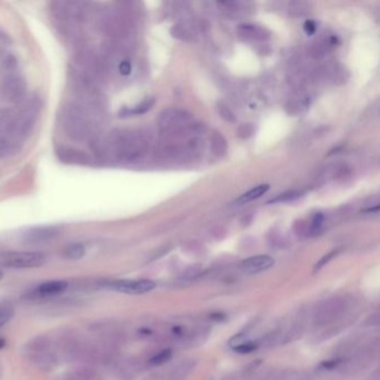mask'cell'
<instances>
[{
    "instance_id": "obj_1",
    "label": "cell",
    "mask_w": 380,
    "mask_h": 380,
    "mask_svg": "<svg viewBox=\"0 0 380 380\" xmlns=\"http://www.w3.org/2000/svg\"><path fill=\"white\" fill-rule=\"evenodd\" d=\"M94 111L81 104H71L65 108L63 126L66 133L76 141H85L92 136L95 129Z\"/></svg>"
},
{
    "instance_id": "obj_2",
    "label": "cell",
    "mask_w": 380,
    "mask_h": 380,
    "mask_svg": "<svg viewBox=\"0 0 380 380\" xmlns=\"http://www.w3.org/2000/svg\"><path fill=\"white\" fill-rule=\"evenodd\" d=\"M23 354L30 363L44 370L52 369L60 363L54 339L48 336H39L28 341L23 347Z\"/></svg>"
},
{
    "instance_id": "obj_3",
    "label": "cell",
    "mask_w": 380,
    "mask_h": 380,
    "mask_svg": "<svg viewBox=\"0 0 380 380\" xmlns=\"http://www.w3.org/2000/svg\"><path fill=\"white\" fill-rule=\"evenodd\" d=\"M111 152L120 161L136 162L147 153V142L135 134H117L108 142Z\"/></svg>"
},
{
    "instance_id": "obj_4",
    "label": "cell",
    "mask_w": 380,
    "mask_h": 380,
    "mask_svg": "<svg viewBox=\"0 0 380 380\" xmlns=\"http://www.w3.org/2000/svg\"><path fill=\"white\" fill-rule=\"evenodd\" d=\"M350 308L349 300L345 297L325 299L319 303L312 312V322L317 327H325L339 320Z\"/></svg>"
},
{
    "instance_id": "obj_5",
    "label": "cell",
    "mask_w": 380,
    "mask_h": 380,
    "mask_svg": "<svg viewBox=\"0 0 380 380\" xmlns=\"http://www.w3.org/2000/svg\"><path fill=\"white\" fill-rule=\"evenodd\" d=\"M22 142L16 130L15 114L10 111H0V158L19 152Z\"/></svg>"
},
{
    "instance_id": "obj_6",
    "label": "cell",
    "mask_w": 380,
    "mask_h": 380,
    "mask_svg": "<svg viewBox=\"0 0 380 380\" xmlns=\"http://www.w3.org/2000/svg\"><path fill=\"white\" fill-rule=\"evenodd\" d=\"M40 110V103L38 99H30L22 105L21 110L15 114L16 130L18 135L22 141L33 132Z\"/></svg>"
},
{
    "instance_id": "obj_7",
    "label": "cell",
    "mask_w": 380,
    "mask_h": 380,
    "mask_svg": "<svg viewBox=\"0 0 380 380\" xmlns=\"http://www.w3.org/2000/svg\"><path fill=\"white\" fill-rule=\"evenodd\" d=\"M45 262L46 257L40 252H13L0 257V264L10 269L38 268Z\"/></svg>"
},
{
    "instance_id": "obj_8",
    "label": "cell",
    "mask_w": 380,
    "mask_h": 380,
    "mask_svg": "<svg viewBox=\"0 0 380 380\" xmlns=\"http://www.w3.org/2000/svg\"><path fill=\"white\" fill-rule=\"evenodd\" d=\"M0 93L6 100L11 103L22 99L26 94V83L18 74V70L0 75Z\"/></svg>"
},
{
    "instance_id": "obj_9",
    "label": "cell",
    "mask_w": 380,
    "mask_h": 380,
    "mask_svg": "<svg viewBox=\"0 0 380 380\" xmlns=\"http://www.w3.org/2000/svg\"><path fill=\"white\" fill-rule=\"evenodd\" d=\"M107 287L113 290L128 293V294H143L152 291L156 287V283L148 279L142 280H119L111 281L107 283Z\"/></svg>"
},
{
    "instance_id": "obj_10",
    "label": "cell",
    "mask_w": 380,
    "mask_h": 380,
    "mask_svg": "<svg viewBox=\"0 0 380 380\" xmlns=\"http://www.w3.org/2000/svg\"><path fill=\"white\" fill-rule=\"evenodd\" d=\"M192 368V360H181L166 369L150 373L144 380H185Z\"/></svg>"
},
{
    "instance_id": "obj_11",
    "label": "cell",
    "mask_w": 380,
    "mask_h": 380,
    "mask_svg": "<svg viewBox=\"0 0 380 380\" xmlns=\"http://www.w3.org/2000/svg\"><path fill=\"white\" fill-rule=\"evenodd\" d=\"M273 263L274 260L269 256H256L241 262L240 269L244 273L253 274L270 269L273 265Z\"/></svg>"
},
{
    "instance_id": "obj_12",
    "label": "cell",
    "mask_w": 380,
    "mask_h": 380,
    "mask_svg": "<svg viewBox=\"0 0 380 380\" xmlns=\"http://www.w3.org/2000/svg\"><path fill=\"white\" fill-rule=\"evenodd\" d=\"M191 120V115L186 112L179 110H166L161 114L160 125L162 129L170 130L184 125Z\"/></svg>"
},
{
    "instance_id": "obj_13",
    "label": "cell",
    "mask_w": 380,
    "mask_h": 380,
    "mask_svg": "<svg viewBox=\"0 0 380 380\" xmlns=\"http://www.w3.org/2000/svg\"><path fill=\"white\" fill-rule=\"evenodd\" d=\"M58 231L54 226H38L23 233V240L28 243H44L56 238Z\"/></svg>"
},
{
    "instance_id": "obj_14",
    "label": "cell",
    "mask_w": 380,
    "mask_h": 380,
    "mask_svg": "<svg viewBox=\"0 0 380 380\" xmlns=\"http://www.w3.org/2000/svg\"><path fill=\"white\" fill-rule=\"evenodd\" d=\"M57 380H103L99 373L89 366L76 367L70 371L64 373Z\"/></svg>"
},
{
    "instance_id": "obj_15",
    "label": "cell",
    "mask_w": 380,
    "mask_h": 380,
    "mask_svg": "<svg viewBox=\"0 0 380 380\" xmlns=\"http://www.w3.org/2000/svg\"><path fill=\"white\" fill-rule=\"evenodd\" d=\"M68 287V283L63 280H53L44 282L36 289L35 293L40 298H47V297H53V295H57L63 293Z\"/></svg>"
},
{
    "instance_id": "obj_16",
    "label": "cell",
    "mask_w": 380,
    "mask_h": 380,
    "mask_svg": "<svg viewBox=\"0 0 380 380\" xmlns=\"http://www.w3.org/2000/svg\"><path fill=\"white\" fill-rule=\"evenodd\" d=\"M269 189H270V185H268V184H262V185L256 186V188H253L249 192H246V193H244V194L241 195L237 200V204L241 205V204H245V203L255 201V200H257V198L262 196L264 193H267L269 191Z\"/></svg>"
},
{
    "instance_id": "obj_17",
    "label": "cell",
    "mask_w": 380,
    "mask_h": 380,
    "mask_svg": "<svg viewBox=\"0 0 380 380\" xmlns=\"http://www.w3.org/2000/svg\"><path fill=\"white\" fill-rule=\"evenodd\" d=\"M211 148L216 156H224L227 150V143L225 138L222 136L221 133L214 131L212 136H211Z\"/></svg>"
},
{
    "instance_id": "obj_18",
    "label": "cell",
    "mask_w": 380,
    "mask_h": 380,
    "mask_svg": "<svg viewBox=\"0 0 380 380\" xmlns=\"http://www.w3.org/2000/svg\"><path fill=\"white\" fill-rule=\"evenodd\" d=\"M85 255V246L82 243H73L63 250V257L67 260H80Z\"/></svg>"
},
{
    "instance_id": "obj_19",
    "label": "cell",
    "mask_w": 380,
    "mask_h": 380,
    "mask_svg": "<svg viewBox=\"0 0 380 380\" xmlns=\"http://www.w3.org/2000/svg\"><path fill=\"white\" fill-rule=\"evenodd\" d=\"M240 32L242 33L246 37H250L253 39H259L263 40L268 38V34L265 30L261 27L253 26V25H242L240 26Z\"/></svg>"
},
{
    "instance_id": "obj_20",
    "label": "cell",
    "mask_w": 380,
    "mask_h": 380,
    "mask_svg": "<svg viewBox=\"0 0 380 380\" xmlns=\"http://www.w3.org/2000/svg\"><path fill=\"white\" fill-rule=\"evenodd\" d=\"M172 359V350L171 349H164L156 354H154L152 358L148 360V364L150 366H162L168 363Z\"/></svg>"
},
{
    "instance_id": "obj_21",
    "label": "cell",
    "mask_w": 380,
    "mask_h": 380,
    "mask_svg": "<svg viewBox=\"0 0 380 380\" xmlns=\"http://www.w3.org/2000/svg\"><path fill=\"white\" fill-rule=\"evenodd\" d=\"M171 35L174 38H178L181 40H192L193 39V35L189 30V28L183 25H174L171 28Z\"/></svg>"
},
{
    "instance_id": "obj_22",
    "label": "cell",
    "mask_w": 380,
    "mask_h": 380,
    "mask_svg": "<svg viewBox=\"0 0 380 380\" xmlns=\"http://www.w3.org/2000/svg\"><path fill=\"white\" fill-rule=\"evenodd\" d=\"M301 195V193L298 192V191H289V192H286L283 193V194H280L276 197L272 198V200H270L268 203H283V202H290V201H293L295 200V198H298L299 196Z\"/></svg>"
},
{
    "instance_id": "obj_23",
    "label": "cell",
    "mask_w": 380,
    "mask_h": 380,
    "mask_svg": "<svg viewBox=\"0 0 380 380\" xmlns=\"http://www.w3.org/2000/svg\"><path fill=\"white\" fill-rule=\"evenodd\" d=\"M218 112L220 114V116L222 119H224L227 123H235V115L233 112L225 105L224 103H219L218 104Z\"/></svg>"
},
{
    "instance_id": "obj_24",
    "label": "cell",
    "mask_w": 380,
    "mask_h": 380,
    "mask_svg": "<svg viewBox=\"0 0 380 380\" xmlns=\"http://www.w3.org/2000/svg\"><path fill=\"white\" fill-rule=\"evenodd\" d=\"M14 316V309L11 306H0V328L7 323Z\"/></svg>"
},
{
    "instance_id": "obj_25",
    "label": "cell",
    "mask_w": 380,
    "mask_h": 380,
    "mask_svg": "<svg viewBox=\"0 0 380 380\" xmlns=\"http://www.w3.org/2000/svg\"><path fill=\"white\" fill-rule=\"evenodd\" d=\"M155 103V98L154 97H147L146 99H144L141 104H138L134 110L131 111V114H136V115H138V114H144L146 113L148 110H150L152 108V106L154 105Z\"/></svg>"
},
{
    "instance_id": "obj_26",
    "label": "cell",
    "mask_w": 380,
    "mask_h": 380,
    "mask_svg": "<svg viewBox=\"0 0 380 380\" xmlns=\"http://www.w3.org/2000/svg\"><path fill=\"white\" fill-rule=\"evenodd\" d=\"M322 223H323V215L321 213H316L315 215H313L310 229H309V234L311 235L317 234L318 231L321 229Z\"/></svg>"
},
{
    "instance_id": "obj_27",
    "label": "cell",
    "mask_w": 380,
    "mask_h": 380,
    "mask_svg": "<svg viewBox=\"0 0 380 380\" xmlns=\"http://www.w3.org/2000/svg\"><path fill=\"white\" fill-rule=\"evenodd\" d=\"M255 133V126L252 124H242L238 130V136L241 138H249Z\"/></svg>"
},
{
    "instance_id": "obj_28",
    "label": "cell",
    "mask_w": 380,
    "mask_h": 380,
    "mask_svg": "<svg viewBox=\"0 0 380 380\" xmlns=\"http://www.w3.org/2000/svg\"><path fill=\"white\" fill-rule=\"evenodd\" d=\"M337 253H338V251L335 250V251H333V252L328 253V255H325V256L321 259V260L319 261V262L316 264V268H315V271H316V272H317V271H319V270H321V269L324 267L325 264L329 263L331 260H333V258H334L335 256H337Z\"/></svg>"
},
{
    "instance_id": "obj_29",
    "label": "cell",
    "mask_w": 380,
    "mask_h": 380,
    "mask_svg": "<svg viewBox=\"0 0 380 380\" xmlns=\"http://www.w3.org/2000/svg\"><path fill=\"white\" fill-rule=\"evenodd\" d=\"M118 70L122 75H125V76L130 75L131 71H132L131 63L129 62V60H123V62H120L119 66H118Z\"/></svg>"
},
{
    "instance_id": "obj_30",
    "label": "cell",
    "mask_w": 380,
    "mask_h": 380,
    "mask_svg": "<svg viewBox=\"0 0 380 380\" xmlns=\"http://www.w3.org/2000/svg\"><path fill=\"white\" fill-rule=\"evenodd\" d=\"M303 29L307 35H312L316 32V23L312 20H307L303 25Z\"/></svg>"
},
{
    "instance_id": "obj_31",
    "label": "cell",
    "mask_w": 380,
    "mask_h": 380,
    "mask_svg": "<svg viewBox=\"0 0 380 380\" xmlns=\"http://www.w3.org/2000/svg\"><path fill=\"white\" fill-rule=\"evenodd\" d=\"M4 343H5V341L3 339H0V348H2L4 346Z\"/></svg>"
},
{
    "instance_id": "obj_32",
    "label": "cell",
    "mask_w": 380,
    "mask_h": 380,
    "mask_svg": "<svg viewBox=\"0 0 380 380\" xmlns=\"http://www.w3.org/2000/svg\"><path fill=\"white\" fill-rule=\"evenodd\" d=\"M4 278V274H3V272H2V270H0V280H2Z\"/></svg>"
}]
</instances>
